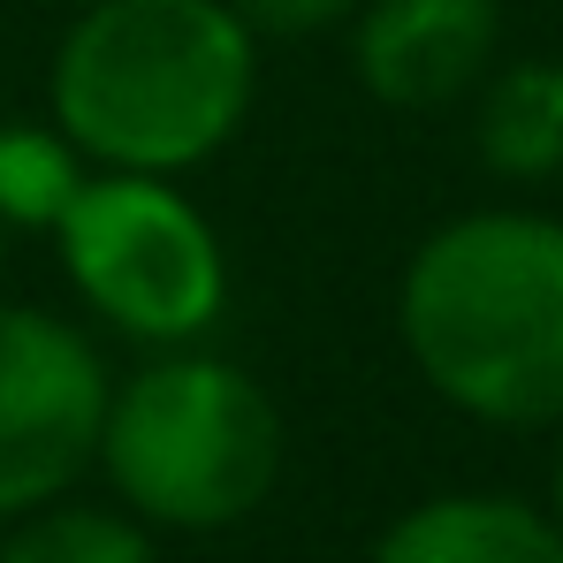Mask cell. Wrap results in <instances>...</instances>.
Returning a JSON list of instances; mask_svg holds the SVG:
<instances>
[{
    "label": "cell",
    "instance_id": "obj_9",
    "mask_svg": "<svg viewBox=\"0 0 563 563\" xmlns=\"http://www.w3.org/2000/svg\"><path fill=\"white\" fill-rule=\"evenodd\" d=\"M0 563H153V541L122 510H92V503L54 495V503L23 510V526L0 541Z\"/></svg>",
    "mask_w": 563,
    "mask_h": 563
},
{
    "label": "cell",
    "instance_id": "obj_13",
    "mask_svg": "<svg viewBox=\"0 0 563 563\" xmlns=\"http://www.w3.org/2000/svg\"><path fill=\"white\" fill-rule=\"evenodd\" d=\"M0 260H8V221H0Z\"/></svg>",
    "mask_w": 563,
    "mask_h": 563
},
{
    "label": "cell",
    "instance_id": "obj_5",
    "mask_svg": "<svg viewBox=\"0 0 563 563\" xmlns=\"http://www.w3.org/2000/svg\"><path fill=\"white\" fill-rule=\"evenodd\" d=\"M107 419L99 351L38 305H0V518H23L92 465Z\"/></svg>",
    "mask_w": 563,
    "mask_h": 563
},
{
    "label": "cell",
    "instance_id": "obj_4",
    "mask_svg": "<svg viewBox=\"0 0 563 563\" xmlns=\"http://www.w3.org/2000/svg\"><path fill=\"white\" fill-rule=\"evenodd\" d=\"M54 244L85 305L137 343H190L198 328H213L229 297V267L206 213L161 176H85L54 221Z\"/></svg>",
    "mask_w": 563,
    "mask_h": 563
},
{
    "label": "cell",
    "instance_id": "obj_2",
    "mask_svg": "<svg viewBox=\"0 0 563 563\" xmlns=\"http://www.w3.org/2000/svg\"><path fill=\"white\" fill-rule=\"evenodd\" d=\"M252 31L229 0H99L54 54V130L130 176H176L252 114Z\"/></svg>",
    "mask_w": 563,
    "mask_h": 563
},
{
    "label": "cell",
    "instance_id": "obj_3",
    "mask_svg": "<svg viewBox=\"0 0 563 563\" xmlns=\"http://www.w3.org/2000/svg\"><path fill=\"white\" fill-rule=\"evenodd\" d=\"M92 457L137 518L213 533L267 503L282 472V419L244 366L161 358L130 374V388H107Z\"/></svg>",
    "mask_w": 563,
    "mask_h": 563
},
{
    "label": "cell",
    "instance_id": "obj_11",
    "mask_svg": "<svg viewBox=\"0 0 563 563\" xmlns=\"http://www.w3.org/2000/svg\"><path fill=\"white\" fill-rule=\"evenodd\" d=\"M236 8V23L244 31H320V23H335V15H351L358 0H229Z\"/></svg>",
    "mask_w": 563,
    "mask_h": 563
},
{
    "label": "cell",
    "instance_id": "obj_7",
    "mask_svg": "<svg viewBox=\"0 0 563 563\" xmlns=\"http://www.w3.org/2000/svg\"><path fill=\"white\" fill-rule=\"evenodd\" d=\"M366 563H563V533L518 495H434L404 510Z\"/></svg>",
    "mask_w": 563,
    "mask_h": 563
},
{
    "label": "cell",
    "instance_id": "obj_6",
    "mask_svg": "<svg viewBox=\"0 0 563 563\" xmlns=\"http://www.w3.org/2000/svg\"><path fill=\"white\" fill-rule=\"evenodd\" d=\"M503 38V0H374L358 15V77L388 107L465 99Z\"/></svg>",
    "mask_w": 563,
    "mask_h": 563
},
{
    "label": "cell",
    "instance_id": "obj_1",
    "mask_svg": "<svg viewBox=\"0 0 563 563\" xmlns=\"http://www.w3.org/2000/svg\"><path fill=\"white\" fill-rule=\"evenodd\" d=\"M411 366L487 427L563 419V221L487 206L442 221L396 289Z\"/></svg>",
    "mask_w": 563,
    "mask_h": 563
},
{
    "label": "cell",
    "instance_id": "obj_12",
    "mask_svg": "<svg viewBox=\"0 0 563 563\" xmlns=\"http://www.w3.org/2000/svg\"><path fill=\"white\" fill-rule=\"evenodd\" d=\"M549 518L563 533V419H556V465H549Z\"/></svg>",
    "mask_w": 563,
    "mask_h": 563
},
{
    "label": "cell",
    "instance_id": "obj_8",
    "mask_svg": "<svg viewBox=\"0 0 563 563\" xmlns=\"http://www.w3.org/2000/svg\"><path fill=\"white\" fill-rule=\"evenodd\" d=\"M472 145L510 184H549V176H563V62H510L479 92Z\"/></svg>",
    "mask_w": 563,
    "mask_h": 563
},
{
    "label": "cell",
    "instance_id": "obj_10",
    "mask_svg": "<svg viewBox=\"0 0 563 563\" xmlns=\"http://www.w3.org/2000/svg\"><path fill=\"white\" fill-rule=\"evenodd\" d=\"M77 184H85V161L62 130H46V122L0 130V221L8 229H54Z\"/></svg>",
    "mask_w": 563,
    "mask_h": 563
}]
</instances>
